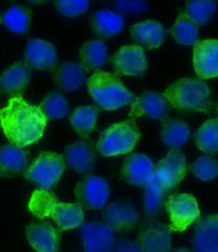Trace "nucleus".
Returning a JSON list of instances; mask_svg holds the SVG:
<instances>
[{
	"instance_id": "32",
	"label": "nucleus",
	"mask_w": 218,
	"mask_h": 252,
	"mask_svg": "<svg viewBox=\"0 0 218 252\" xmlns=\"http://www.w3.org/2000/svg\"><path fill=\"white\" fill-rule=\"evenodd\" d=\"M32 11L24 5H13L5 12L2 20L4 25L11 32L16 33H24L28 31L31 22Z\"/></svg>"
},
{
	"instance_id": "27",
	"label": "nucleus",
	"mask_w": 218,
	"mask_h": 252,
	"mask_svg": "<svg viewBox=\"0 0 218 252\" xmlns=\"http://www.w3.org/2000/svg\"><path fill=\"white\" fill-rule=\"evenodd\" d=\"M191 129L186 123L179 119L167 117L163 121L162 140L166 145L179 148L190 140Z\"/></svg>"
},
{
	"instance_id": "35",
	"label": "nucleus",
	"mask_w": 218,
	"mask_h": 252,
	"mask_svg": "<svg viewBox=\"0 0 218 252\" xmlns=\"http://www.w3.org/2000/svg\"><path fill=\"white\" fill-rule=\"evenodd\" d=\"M57 200V196L53 192L47 190H35L31 199L29 201L28 208L30 213L34 215L35 217L40 219H44L48 217V211L54 201Z\"/></svg>"
},
{
	"instance_id": "3",
	"label": "nucleus",
	"mask_w": 218,
	"mask_h": 252,
	"mask_svg": "<svg viewBox=\"0 0 218 252\" xmlns=\"http://www.w3.org/2000/svg\"><path fill=\"white\" fill-rule=\"evenodd\" d=\"M169 105L181 112L211 114L213 101L208 84L200 79H181L171 84L163 94Z\"/></svg>"
},
{
	"instance_id": "24",
	"label": "nucleus",
	"mask_w": 218,
	"mask_h": 252,
	"mask_svg": "<svg viewBox=\"0 0 218 252\" xmlns=\"http://www.w3.org/2000/svg\"><path fill=\"white\" fill-rule=\"evenodd\" d=\"M54 84L64 92H74L86 81L84 71L80 63H63L52 70Z\"/></svg>"
},
{
	"instance_id": "12",
	"label": "nucleus",
	"mask_w": 218,
	"mask_h": 252,
	"mask_svg": "<svg viewBox=\"0 0 218 252\" xmlns=\"http://www.w3.org/2000/svg\"><path fill=\"white\" fill-rule=\"evenodd\" d=\"M193 68L200 80L218 76V40H198L193 45Z\"/></svg>"
},
{
	"instance_id": "1",
	"label": "nucleus",
	"mask_w": 218,
	"mask_h": 252,
	"mask_svg": "<svg viewBox=\"0 0 218 252\" xmlns=\"http://www.w3.org/2000/svg\"><path fill=\"white\" fill-rule=\"evenodd\" d=\"M47 119L39 106L28 103L23 97L11 98L0 110V126L12 145L24 148L43 136Z\"/></svg>"
},
{
	"instance_id": "33",
	"label": "nucleus",
	"mask_w": 218,
	"mask_h": 252,
	"mask_svg": "<svg viewBox=\"0 0 218 252\" xmlns=\"http://www.w3.org/2000/svg\"><path fill=\"white\" fill-rule=\"evenodd\" d=\"M39 109L47 121L63 118L69 112L68 101L61 94L56 92L48 94L40 103Z\"/></svg>"
},
{
	"instance_id": "20",
	"label": "nucleus",
	"mask_w": 218,
	"mask_h": 252,
	"mask_svg": "<svg viewBox=\"0 0 218 252\" xmlns=\"http://www.w3.org/2000/svg\"><path fill=\"white\" fill-rule=\"evenodd\" d=\"M28 167V152L12 144L0 147V177L23 175Z\"/></svg>"
},
{
	"instance_id": "14",
	"label": "nucleus",
	"mask_w": 218,
	"mask_h": 252,
	"mask_svg": "<svg viewBox=\"0 0 218 252\" xmlns=\"http://www.w3.org/2000/svg\"><path fill=\"white\" fill-rule=\"evenodd\" d=\"M81 233L86 252H110L116 245L114 231L104 223H83Z\"/></svg>"
},
{
	"instance_id": "34",
	"label": "nucleus",
	"mask_w": 218,
	"mask_h": 252,
	"mask_svg": "<svg viewBox=\"0 0 218 252\" xmlns=\"http://www.w3.org/2000/svg\"><path fill=\"white\" fill-rule=\"evenodd\" d=\"M215 11L216 3L214 1L195 0V1L186 2L185 13L197 25H204V24H207L211 20V17L214 15Z\"/></svg>"
},
{
	"instance_id": "6",
	"label": "nucleus",
	"mask_w": 218,
	"mask_h": 252,
	"mask_svg": "<svg viewBox=\"0 0 218 252\" xmlns=\"http://www.w3.org/2000/svg\"><path fill=\"white\" fill-rule=\"evenodd\" d=\"M165 207L170 217L171 224L169 226L172 232H184L200 218L198 203L191 194L173 193L169 195Z\"/></svg>"
},
{
	"instance_id": "11",
	"label": "nucleus",
	"mask_w": 218,
	"mask_h": 252,
	"mask_svg": "<svg viewBox=\"0 0 218 252\" xmlns=\"http://www.w3.org/2000/svg\"><path fill=\"white\" fill-rule=\"evenodd\" d=\"M109 61L118 75L141 77L148 69L145 53L138 45L122 46Z\"/></svg>"
},
{
	"instance_id": "5",
	"label": "nucleus",
	"mask_w": 218,
	"mask_h": 252,
	"mask_svg": "<svg viewBox=\"0 0 218 252\" xmlns=\"http://www.w3.org/2000/svg\"><path fill=\"white\" fill-rule=\"evenodd\" d=\"M66 163L63 155L43 152L39 155L24 174L28 181L34 183L42 190L54 188L65 171Z\"/></svg>"
},
{
	"instance_id": "19",
	"label": "nucleus",
	"mask_w": 218,
	"mask_h": 252,
	"mask_svg": "<svg viewBox=\"0 0 218 252\" xmlns=\"http://www.w3.org/2000/svg\"><path fill=\"white\" fill-rule=\"evenodd\" d=\"M25 63L29 68L52 71L57 64L56 50L45 40H31L25 51Z\"/></svg>"
},
{
	"instance_id": "22",
	"label": "nucleus",
	"mask_w": 218,
	"mask_h": 252,
	"mask_svg": "<svg viewBox=\"0 0 218 252\" xmlns=\"http://www.w3.org/2000/svg\"><path fill=\"white\" fill-rule=\"evenodd\" d=\"M192 246L196 252H218V214L198 221Z\"/></svg>"
},
{
	"instance_id": "9",
	"label": "nucleus",
	"mask_w": 218,
	"mask_h": 252,
	"mask_svg": "<svg viewBox=\"0 0 218 252\" xmlns=\"http://www.w3.org/2000/svg\"><path fill=\"white\" fill-rule=\"evenodd\" d=\"M171 235L170 226L148 219L139 227L137 243L143 252H168L171 248Z\"/></svg>"
},
{
	"instance_id": "23",
	"label": "nucleus",
	"mask_w": 218,
	"mask_h": 252,
	"mask_svg": "<svg viewBox=\"0 0 218 252\" xmlns=\"http://www.w3.org/2000/svg\"><path fill=\"white\" fill-rule=\"evenodd\" d=\"M131 34L136 45L145 49H159L166 38V32L161 23L145 21L131 27Z\"/></svg>"
},
{
	"instance_id": "7",
	"label": "nucleus",
	"mask_w": 218,
	"mask_h": 252,
	"mask_svg": "<svg viewBox=\"0 0 218 252\" xmlns=\"http://www.w3.org/2000/svg\"><path fill=\"white\" fill-rule=\"evenodd\" d=\"M187 162L185 156L179 148H171L166 158L155 164L156 181L164 188L172 191L178 187L187 174Z\"/></svg>"
},
{
	"instance_id": "40",
	"label": "nucleus",
	"mask_w": 218,
	"mask_h": 252,
	"mask_svg": "<svg viewBox=\"0 0 218 252\" xmlns=\"http://www.w3.org/2000/svg\"><path fill=\"white\" fill-rule=\"evenodd\" d=\"M172 252H192L190 249H186V248H180V249H175Z\"/></svg>"
},
{
	"instance_id": "18",
	"label": "nucleus",
	"mask_w": 218,
	"mask_h": 252,
	"mask_svg": "<svg viewBox=\"0 0 218 252\" xmlns=\"http://www.w3.org/2000/svg\"><path fill=\"white\" fill-rule=\"evenodd\" d=\"M31 79V71L24 62L12 64L0 76V93L11 98L22 97Z\"/></svg>"
},
{
	"instance_id": "29",
	"label": "nucleus",
	"mask_w": 218,
	"mask_h": 252,
	"mask_svg": "<svg viewBox=\"0 0 218 252\" xmlns=\"http://www.w3.org/2000/svg\"><path fill=\"white\" fill-rule=\"evenodd\" d=\"M199 26L185 12H181L174 25L169 29L174 40L181 45H195L198 41Z\"/></svg>"
},
{
	"instance_id": "36",
	"label": "nucleus",
	"mask_w": 218,
	"mask_h": 252,
	"mask_svg": "<svg viewBox=\"0 0 218 252\" xmlns=\"http://www.w3.org/2000/svg\"><path fill=\"white\" fill-rule=\"evenodd\" d=\"M190 169L199 179L211 181L218 175V161L210 155H204L193 162Z\"/></svg>"
},
{
	"instance_id": "17",
	"label": "nucleus",
	"mask_w": 218,
	"mask_h": 252,
	"mask_svg": "<svg viewBox=\"0 0 218 252\" xmlns=\"http://www.w3.org/2000/svg\"><path fill=\"white\" fill-rule=\"evenodd\" d=\"M29 244L38 252H57L61 243V231L48 223H31L26 226Z\"/></svg>"
},
{
	"instance_id": "30",
	"label": "nucleus",
	"mask_w": 218,
	"mask_h": 252,
	"mask_svg": "<svg viewBox=\"0 0 218 252\" xmlns=\"http://www.w3.org/2000/svg\"><path fill=\"white\" fill-rule=\"evenodd\" d=\"M169 190L165 189L156 181L149 185L144 190L143 202L144 212L149 219H155L165 206Z\"/></svg>"
},
{
	"instance_id": "28",
	"label": "nucleus",
	"mask_w": 218,
	"mask_h": 252,
	"mask_svg": "<svg viewBox=\"0 0 218 252\" xmlns=\"http://www.w3.org/2000/svg\"><path fill=\"white\" fill-rule=\"evenodd\" d=\"M100 110L95 106H81L71 114L70 122L80 136L87 139L91 132L96 129Z\"/></svg>"
},
{
	"instance_id": "13",
	"label": "nucleus",
	"mask_w": 218,
	"mask_h": 252,
	"mask_svg": "<svg viewBox=\"0 0 218 252\" xmlns=\"http://www.w3.org/2000/svg\"><path fill=\"white\" fill-rule=\"evenodd\" d=\"M105 224L116 232L125 233L135 229L140 220V215L133 204L120 201L108 205L103 213Z\"/></svg>"
},
{
	"instance_id": "16",
	"label": "nucleus",
	"mask_w": 218,
	"mask_h": 252,
	"mask_svg": "<svg viewBox=\"0 0 218 252\" xmlns=\"http://www.w3.org/2000/svg\"><path fill=\"white\" fill-rule=\"evenodd\" d=\"M170 109L169 102L163 94L147 92L131 105L130 119L135 121L137 117L148 115L157 121H165Z\"/></svg>"
},
{
	"instance_id": "42",
	"label": "nucleus",
	"mask_w": 218,
	"mask_h": 252,
	"mask_svg": "<svg viewBox=\"0 0 218 252\" xmlns=\"http://www.w3.org/2000/svg\"><path fill=\"white\" fill-rule=\"evenodd\" d=\"M216 111H217V114H218V103H217V105H216Z\"/></svg>"
},
{
	"instance_id": "4",
	"label": "nucleus",
	"mask_w": 218,
	"mask_h": 252,
	"mask_svg": "<svg viewBox=\"0 0 218 252\" xmlns=\"http://www.w3.org/2000/svg\"><path fill=\"white\" fill-rule=\"evenodd\" d=\"M140 136V130L135 121L127 119L113 124L103 131L96 143V148L104 157L127 155L133 152Z\"/></svg>"
},
{
	"instance_id": "21",
	"label": "nucleus",
	"mask_w": 218,
	"mask_h": 252,
	"mask_svg": "<svg viewBox=\"0 0 218 252\" xmlns=\"http://www.w3.org/2000/svg\"><path fill=\"white\" fill-rule=\"evenodd\" d=\"M48 217L53 218L62 232L83 224V209L78 203H61L57 199L50 207Z\"/></svg>"
},
{
	"instance_id": "41",
	"label": "nucleus",
	"mask_w": 218,
	"mask_h": 252,
	"mask_svg": "<svg viewBox=\"0 0 218 252\" xmlns=\"http://www.w3.org/2000/svg\"><path fill=\"white\" fill-rule=\"evenodd\" d=\"M3 22V20H2V16L0 15V23H2Z\"/></svg>"
},
{
	"instance_id": "15",
	"label": "nucleus",
	"mask_w": 218,
	"mask_h": 252,
	"mask_svg": "<svg viewBox=\"0 0 218 252\" xmlns=\"http://www.w3.org/2000/svg\"><path fill=\"white\" fill-rule=\"evenodd\" d=\"M98 148L91 139H82L64 149V158L73 170L78 173H89L93 170Z\"/></svg>"
},
{
	"instance_id": "25",
	"label": "nucleus",
	"mask_w": 218,
	"mask_h": 252,
	"mask_svg": "<svg viewBox=\"0 0 218 252\" xmlns=\"http://www.w3.org/2000/svg\"><path fill=\"white\" fill-rule=\"evenodd\" d=\"M90 24L96 35L106 39L122 31L124 20L120 14L113 13L112 11L103 10L95 12Z\"/></svg>"
},
{
	"instance_id": "37",
	"label": "nucleus",
	"mask_w": 218,
	"mask_h": 252,
	"mask_svg": "<svg viewBox=\"0 0 218 252\" xmlns=\"http://www.w3.org/2000/svg\"><path fill=\"white\" fill-rule=\"evenodd\" d=\"M54 5L61 14L69 17H75L88 10L89 1L87 0H57Z\"/></svg>"
},
{
	"instance_id": "31",
	"label": "nucleus",
	"mask_w": 218,
	"mask_h": 252,
	"mask_svg": "<svg viewBox=\"0 0 218 252\" xmlns=\"http://www.w3.org/2000/svg\"><path fill=\"white\" fill-rule=\"evenodd\" d=\"M198 148L210 155L218 152V118L205 122L195 134Z\"/></svg>"
},
{
	"instance_id": "38",
	"label": "nucleus",
	"mask_w": 218,
	"mask_h": 252,
	"mask_svg": "<svg viewBox=\"0 0 218 252\" xmlns=\"http://www.w3.org/2000/svg\"><path fill=\"white\" fill-rule=\"evenodd\" d=\"M119 11L123 13H140V12L147 11L149 5L145 1H139V0H119L114 2Z\"/></svg>"
},
{
	"instance_id": "8",
	"label": "nucleus",
	"mask_w": 218,
	"mask_h": 252,
	"mask_svg": "<svg viewBox=\"0 0 218 252\" xmlns=\"http://www.w3.org/2000/svg\"><path fill=\"white\" fill-rule=\"evenodd\" d=\"M75 195L82 209H101L106 205L109 197L108 183L104 178L87 175L76 185Z\"/></svg>"
},
{
	"instance_id": "2",
	"label": "nucleus",
	"mask_w": 218,
	"mask_h": 252,
	"mask_svg": "<svg viewBox=\"0 0 218 252\" xmlns=\"http://www.w3.org/2000/svg\"><path fill=\"white\" fill-rule=\"evenodd\" d=\"M87 86L99 110L114 111L137 100L116 73L96 70L87 80Z\"/></svg>"
},
{
	"instance_id": "26",
	"label": "nucleus",
	"mask_w": 218,
	"mask_h": 252,
	"mask_svg": "<svg viewBox=\"0 0 218 252\" xmlns=\"http://www.w3.org/2000/svg\"><path fill=\"white\" fill-rule=\"evenodd\" d=\"M81 65L84 71L99 70L107 61V47L102 40H90L80 50Z\"/></svg>"
},
{
	"instance_id": "39",
	"label": "nucleus",
	"mask_w": 218,
	"mask_h": 252,
	"mask_svg": "<svg viewBox=\"0 0 218 252\" xmlns=\"http://www.w3.org/2000/svg\"><path fill=\"white\" fill-rule=\"evenodd\" d=\"M113 252H143L137 242L130 241V239H121L116 243L112 249Z\"/></svg>"
},
{
	"instance_id": "10",
	"label": "nucleus",
	"mask_w": 218,
	"mask_h": 252,
	"mask_svg": "<svg viewBox=\"0 0 218 252\" xmlns=\"http://www.w3.org/2000/svg\"><path fill=\"white\" fill-rule=\"evenodd\" d=\"M155 164L149 157L139 153L126 156L121 167V178L132 185L147 188L154 182Z\"/></svg>"
}]
</instances>
